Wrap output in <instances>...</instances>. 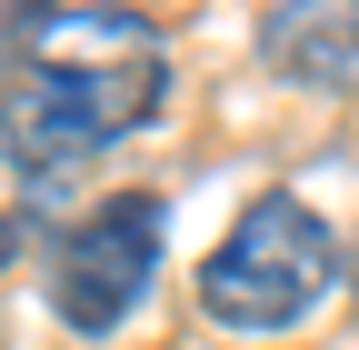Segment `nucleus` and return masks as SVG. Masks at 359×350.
<instances>
[{
	"instance_id": "1",
	"label": "nucleus",
	"mask_w": 359,
	"mask_h": 350,
	"mask_svg": "<svg viewBox=\"0 0 359 350\" xmlns=\"http://www.w3.org/2000/svg\"><path fill=\"white\" fill-rule=\"evenodd\" d=\"M170 101V30L150 11H0V160L30 181L120 150Z\"/></svg>"
},
{
	"instance_id": "2",
	"label": "nucleus",
	"mask_w": 359,
	"mask_h": 350,
	"mask_svg": "<svg viewBox=\"0 0 359 350\" xmlns=\"http://www.w3.org/2000/svg\"><path fill=\"white\" fill-rule=\"evenodd\" d=\"M339 280H349V240H330V221L299 190H259L200 260V311L240 340H269V330H299Z\"/></svg>"
},
{
	"instance_id": "3",
	"label": "nucleus",
	"mask_w": 359,
	"mask_h": 350,
	"mask_svg": "<svg viewBox=\"0 0 359 350\" xmlns=\"http://www.w3.org/2000/svg\"><path fill=\"white\" fill-rule=\"evenodd\" d=\"M160 240H170V200H160V190L100 200V210L60 240V260H50V311H60L70 330H120L130 311H140L150 271H160Z\"/></svg>"
},
{
	"instance_id": "4",
	"label": "nucleus",
	"mask_w": 359,
	"mask_h": 350,
	"mask_svg": "<svg viewBox=\"0 0 359 350\" xmlns=\"http://www.w3.org/2000/svg\"><path fill=\"white\" fill-rule=\"evenodd\" d=\"M259 60L299 91H349L359 80V0H280L259 20Z\"/></svg>"
},
{
	"instance_id": "5",
	"label": "nucleus",
	"mask_w": 359,
	"mask_h": 350,
	"mask_svg": "<svg viewBox=\"0 0 359 350\" xmlns=\"http://www.w3.org/2000/svg\"><path fill=\"white\" fill-rule=\"evenodd\" d=\"M11 250H20V231H11V221H0V271H11Z\"/></svg>"
},
{
	"instance_id": "6",
	"label": "nucleus",
	"mask_w": 359,
	"mask_h": 350,
	"mask_svg": "<svg viewBox=\"0 0 359 350\" xmlns=\"http://www.w3.org/2000/svg\"><path fill=\"white\" fill-rule=\"evenodd\" d=\"M349 290H359V240H349Z\"/></svg>"
}]
</instances>
